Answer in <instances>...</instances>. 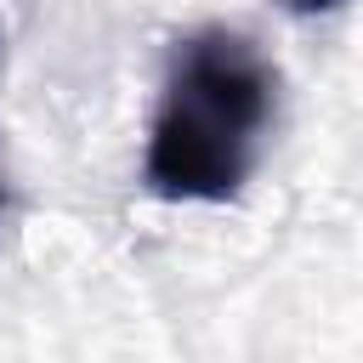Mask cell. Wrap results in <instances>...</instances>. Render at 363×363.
<instances>
[{
	"instance_id": "cell-1",
	"label": "cell",
	"mask_w": 363,
	"mask_h": 363,
	"mask_svg": "<svg viewBox=\"0 0 363 363\" xmlns=\"http://www.w3.org/2000/svg\"><path fill=\"white\" fill-rule=\"evenodd\" d=\"M278 108V68L227 23L176 40L147 125L142 176L170 204H227L244 193Z\"/></svg>"
},
{
	"instance_id": "cell-2",
	"label": "cell",
	"mask_w": 363,
	"mask_h": 363,
	"mask_svg": "<svg viewBox=\"0 0 363 363\" xmlns=\"http://www.w3.org/2000/svg\"><path fill=\"white\" fill-rule=\"evenodd\" d=\"M289 11H301V17H318V11H335V6H346V0H284Z\"/></svg>"
},
{
	"instance_id": "cell-3",
	"label": "cell",
	"mask_w": 363,
	"mask_h": 363,
	"mask_svg": "<svg viewBox=\"0 0 363 363\" xmlns=\"http://www.w3.org/2000/svg\"><path fill=\"white\" fill-rule=\"evenodd\" d=\"M0 210H6V193H0Z\"/></svg>"
}]
</instances>
